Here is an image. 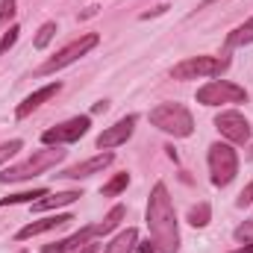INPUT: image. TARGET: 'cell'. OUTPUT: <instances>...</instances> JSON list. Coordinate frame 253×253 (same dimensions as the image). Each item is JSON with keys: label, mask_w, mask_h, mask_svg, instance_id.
Listing matches in <instances>:
<instances>
[{"label": "cell", "mask_w": 253, "mask_h": 253, "mask_svg": "<svg viewBox=\"0 0 253 253\" xmlns=\"http://www.w3.org/2000/svg\"><path fill=\"white\" fill-rule=\"evenodd\" d=\"M147 230L150 242L156 245V253H177L180 251V227H177V212L171 203V194L165 183H156L147 200Z\"/></svg>", "instance_id": "obj_1"}, {"label": "cell", "mask_w": 253, "mask_h": 253, "mask_svg": "<svg viewBox=\"0 0 253 253\" xmlns=\"http://www.w3.org/2000/svg\"><path fill=\"white\" fill-rule=\"evenodd\" d=\"M62 159H65V150H59V144H56V147L36 150L30 159H24V162H18V165L6 168V171L0 174V183H24V180H33V177H39V174H44V171L56 168Z\"/></svg>", "instance_id": "obj_2"}, {"label": "cell", "mask_w": 253, "mask_h": 253, "mask_svg": "<svg viewBox=\"0 0 253 253\" xmlns=\"http://www.w3.org/2000/svg\"><path fill=\"white\" fill-rule=\"evenodd\" d=\"M150 124L174 138H189L194 132V118L183 103H159L150 112Z\"/></svg>", "instance_id": "obj_3"}, {"label": "cell", "mask_w": 253, "mask_h": 253, "mask_svg": "<svg viewBox=\"0 0 253 253\" xmlns=\"http://www.w3.org/2000/svg\"><path fill=\"white\" fill-rule=\"evenodd\" d=\"M209 174H212V183L218 189L230 186L239 174V153L233 150L230 141H215L209 147Z\"/></svg>", "instance_id": "obj_4"}, {"label": "cell", "mask_w": 253, "mask_h": 253, "mask_svg": "<svg viewBox=\"0 0 253 253\" xmlns=\"http://www.w3.org/2000/svg\"><path fill=\"white\" fill-rule=\"evenodd\" d=\"M227 68H230L227 56L224 59L221 56H189L171 68V80L186 83V80H203V77H221Z\"/></svg>", "instance_id": "obj_5"}, {"label": "cell", "mask_w": 253, "mask_h": 253, "mask_svg": "<svg viewBox=\"0 0 253 253\" xmlns=\"http://www.w3.org/2000/svg\"><path fill=\"white\" fill-rule=\"evenodd\" d=\"M97 42H100L97 33H85V36H80L77 42H71L68 47H62L56 56H50L47 62L39 68V74H53V71H62V68H68V65H74L77 59H83L91 47H97Z\"/></svg>", "instance_id": "obj_6"}, {"label": "cell", "mask_w": 253, "mask_h": 253, "mask_svg": "<svg viewBox=\"0 0 253 253\" xmlns=\"http://www.w3.org/2000/svg\"><path fill=\"white\" fill-rule=\"evenodd\" d=\"M245 100H248V91L242 85H236V83H227V80H212L203 88H197V103H203V106L245 103Z\"/></svg>", "instance_id": "obj_7"}, {"label": "cell", "mask_w": 253, "mask_h": 253, "mask_svg": "<svg viewBox=\"0 0 253 253\" xmlns=\"http://www.w3.org/2000/svg\"><path fill=\"white\" fill-rule=\"evenodd\" d=\"M88 126H91V118H88V115H77V118H68L62 124L44 129V132H42V141L50 144V147H53V144H71V141L83 138V135L88 132Z\"/></svg>", "instance_id": "obj_8"}, {"label": "cell", "mask_w": 253, "mask_h": 253, "mask_svg": "<svg viewBox=\"0 0 253 253\" xmlns=\"http://www.w3.org/2000/svg\"><path fill=\"white\" fill-rule=\"evenodd\" d=\"M215 126H218V132H221L230 144H248V141H251V121H248L242 112H236V109L221 112V115L215 118Z\"/></svg>", "instance_id": "obj_9"}, {"label": "cell", "mask_w": 253, "mask_h": 253, "mask_svg": "<svg viewBox=\"0 0 253 253\" xmlns=\"http://www.w3.org/2000/svg\"><path fill=\"white\" fill-rule=\"evenodd\" d=\"M132 129H135V115H126V118L115 121L112 126H106V129L97 135V147H100V150H112V147L124 144L126 138L132 135Z\"/></svg>", "instance_id": "obj_10"}, {"label": "cell", "mask_w": 253, "mask_h": 253, "mask_svg": "<svg viewBox=\"0 0 253 253\" xmlns=\"http://www.w3.org/2000/svg\"><path fill=\"white\" fill-rule=\"evenodd\" d=\"M112 162H115L112 153H100V156H91V159H85V162H77L74 168H65L62 174H56V177H62V180H85V177H91V174H100V171L109 168Z\"/></svg>", "instance_id": "obj_11"}, {"label": "cell", "mask_w": 253, "mask_h": 253, "mask_svg": "<svg viewBox=\"0 0 253 253\" xmlns=\"http://www.w3.org/2000/svg\"><path fill=\"white\" fill-rule=\"evenodd\" d=\"M68 221H74V218H71V215H50V218H39V221H33V224L21 227L15 239H18V242L36 239V236H42V233H50V230H56V227H65Z\"/></svg>", "instance_id": "obj_12"}, {"label": "cell", "mask_w": 253, "mask_h": 253, "mask_svg": "<svg viewBox=\"0 0 253 253\" xmlns=\"http://www.w3.org/2000/svg\"><path fill=\"white\" fill-rule=\"evenodd\" d=\"M59 91H62V83H50V85H44V88L33 91V94H30V97H24V103L15 109V115H18V118H27V115H33V112H36L42 103H47V100H50V97H56Z\"/></svg>", "instance_id": "obj_13"}, {"label": "cell", "mask_w": 253, "mask_h": 253, "mask_svg": "<svg viewBox=\"0 0 253 253\" xmlns=\"http://www.w3.org/2000/svg\"><path fill=\"white\" fill-rule=\"evenodd\" d=\"M94 236H97V224H94V227H83L80 233L68 236V239H62V242L42 248V253H68V251H80V248H83V245H88Z\"/></svg>", "instance_id": "obj_14"}, {"label": "cell", "mask_w": 253, "mask_h": 253, "mask_svg": "<svg viewBox=\"0 0 253 253\" xmlns=\"http://www.w3.org/2000/svg\"><path fill=\"white\" fill-rule=\"evenodd\" d=\"M83 194L80 191H59V194H44L33 203V212H50V209H59V206H71L74 200H80Z\"/></svg>", "instance_id": "obj_15"}, {"label": "cell", "mask_w": 253, "mask_h": 253, "mask_svg": "<svg viewBox=\"0 0 253 253\" xmlns=\"http://www.w3.org/2000/svg\"><path fill=\"white\" fill-rule=\"evenodd\" d=\"M135 245H138V233H135L132 227H126V230H121V233L106 245V251L103 253H132L135 251Z\"/></svg>", "instance_id": "obj_16"}, {"label": "cell", "mask_w": 253, "mask_h": 253, "mask_svg": "<svg viewBox=\"0 0 253 253\" xmlns=\"http://www.w3.org/2000/svg\"><path fill=\"white\" fill-rule=\"evenodd\" d=\"M245 44H253V15L227 36V47H245Z\"/></svg>", "instance_id": "obj_17"}, {"label": "cell", "mask_w": 253, "mask_h": 253, "mask_svg": "<svg viewBox=\"0 0 253 253\" xmlns=\"http://www.w3.org/2000/svg\"><path fill=\"white\" fill-rule=\"evenodd\" d=\"M124 218H126V206H112V209H109V215H106V218L97 224V236H106V233H112V230H115V227H118Z\"/></svg>", "instance_id": "obj_18"}, {"label": "cell", "mask_w": 253, "mask_h": 253, "mask_svg": "<svg viewBox=\"0 0 253 253\" xmlns=\"http://www.w3.org/2000/svg\"><path fill=\"white\" fill-rule=\"evenodd\" d=\"M59 33V27H56V21H47V24H42L39 27V33H36V39H33V47L36 50H44L50 42H53V36Z\"/></svg>", "instance_id": "obj_19"}, {"label": "cell", "mask_w": 253, "mask_h": 253, "mask_svg": "<svg viewBox=\"0 0 253 253\" xmlns=\"http://www.w3.org/2000/svg\"><path fill=\"white\" fill-rule=\"evenodd\" d=\"M50 194L47 189H33V191H21V194H9V197H0V206H12V203H36L39 197Z\"/></svg>", "instance_id": "obj_20"}, {"label": "cell", "mask_w": 253, "mask_h": 253, "mask_svg": "<svg viewBox=\"0 0 253 253\" xmlns=\"http://www.w3.org/2000/svg\"><path fill=\"white\" fill-rule=\"evenodd\" d=\"M209 218H212L209 203H197V206H191V212H189V224L191 227H206Z\"/></svg>", "instance_id": "obj_21"}, {"label": "cell", "mask_w": 253, "mask_h": 253, "mask_svg": "<svg viewBox=\"0 0 253 253\" xmlns=\"http://www.w3.org/2000/svg\"><path fill=\"white\" fill-rule=\"evenodd\" d=\"M126 186H129V174H115V177L103 186V197H115V194H121Z\"/></svg>", "instance_id": "obj_22"}, {"label": "cell", "mask_w": 253, "mask_h": 253, "mask_svg": "<svg viewBox=\"0 0 253 253\" xmlns=\"http://www.w3.org/2000/svg\"><path fill=\"white\" fill-rule=\"evenodd\" d=\"M21 147H24V141H21V138H12V141L0 144V165H3V162H9V159H12Z\"/></svg>", "instance_id": "obj_23"}, {"label": "cell", "mask_w": 253, "mask_h": 253, "mask_svg": "<svg viewBox=\"0 0 253 253\" xmlns=\"http://www.w3.org/2000/svg\"><path fill=\"white\" fill-rule=\"evenodd\" d=\"M18 33H21V27H18V24H12V27L3 33V39H0V56H3V53H6L15 42H18Z\"/></svg>", "instance_id": "obj_24"}, {"label": "cell", "mask_w": 253, "mask_h": 253, "mask_svg": "<svg viewBox=\"0 0 253 253\" xmlns=\"http://www.w3.org/2000/svg\"><path fill=\"white\" fill-rule=\"evenodd\" d=\"M15 3H18V0H0V30L15 18V12H18V9H15Z\"/></svg>", "instance_id": "obj_25"}, {"label": "cell", "mask_w": 253, "mask_h": 253, "mask_svg": "<svg viewBox=\"0 0 253 253\" xmlns=\"http://www.w3.org/2000/svg\"><path fill=\"white\" fill-rule=\"evenodd\" d=\"M233 236H236V242H253V218L251 221H245Z\"/></svg>", "instance_id": "obj_26"}, {"label": "cell", "mask_w": 253, "mask_h": 253, "mask_svg": "<svg viewBox=\"0 0 253 253\" xmlns=\"http://www.w3.org/2000/svg\"><path fill=\"white\" fill-rule=\"evenodd\" d=\"M236 206H242V209H245V206H253V183H248V186L242 189V194L236 197Z\"/></svg>", "instance_id": "obj_27"}, {"label": "cell", "mask_w": 253, "mask_h": 253, "mask_svg": "<svg viewBox=\"0 0 253 253\" xmlns=\"http://www.w3.org/2000/svg\"><path fill=\"white\" fill-rule=\"evenodd\" d=\"M138 251H141V253H156V245H153V242L147 239L144 245H138Z\"/></svg>", "instance_id": "obj_28"}, {"label": "cell", "mask_w": 253, "mask_h": 253, "mask_svg": "<svg viewBox=\"0 0 253 253\" xmlns=\"http://www.w3.org/2000/svg\"><path fill=\"white\" fill-rule=\"evenodd\" d=\"M74 253H97V245H91V242H88V245H83L80 251H74Z\"/></svg>", "instance_id": "obj_29"}, {"label": "cell", "mask_w": 253, "mask_h": 253, "mask_svg": "<svg viewBox=\"0 0 253 253\" xmlns=\"http://www.w3.org/2000/svg\"><path fill=\"white\" fill-rule=\"evenodd\" d=\"M233 253H253V242H245L239 251H233Z\"/></svg>", "instance_id": "obj_30"}, {"label": "cell", "mask_w": 253, "mask_h": 253, "mask_svg": "<svg viewBox=\"0 0 253 253\" xmlns=\"http://www.w3.org/2000/svg\"><path fill=\"white\" fill-rule=\"evenodd\" d=\"M209 3H215V0H203V3H200V6H209Z\"/></svg>", "instance_id": "obj_31"}, {"label": "cell", "mask_w": 253, "mask_h": 253, "mask_svg": "<svg viewBox=\"0 0 253 253\" xmlns=\"http://www.w3.org/2000/svg\"><path fill=\"white\" fill-rule=\"evenodd\" d=\"M251 156H253V144H251Z\"/></svg>", "instance_id": "obj_32"}]
</instances>
